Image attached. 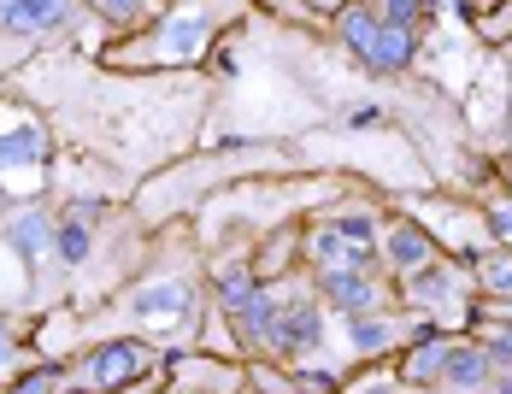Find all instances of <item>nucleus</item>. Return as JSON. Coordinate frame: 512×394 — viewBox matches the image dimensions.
<instances>
[{
  "mask_svg": "<svg viewBox=\"0 0 512 394\" xmlns=\"http://www.w3.org/2000/svg\"><path fill=\"white\" fill-rule=\"evenodd\" d=\"M71 0H0V30L12 36H42L53 24H65Z\"/></svg>",
  "mask_w": 512,
  "mask_h": 394,
  "instance_id": "1",
  "label": "nucleus"
},
{
  "mask_svg": "<svg viewBox=\"0 0 512 394\" xmlns=\"http://www.w3.org/2000/svg\"><path fill=\"white\" fill-rule=\"evenodd\" d=\"M318 289L330 295V306H342V312L377 306V283H365V271H318Z\"/></svg>",
  "mask_w": 512,
  "mask_h": 394,
  "instance_id": "2",
  "label": "nucleus"
},
{
  "mask_svg": "<svg viewBox=\"0 0 512 394\" xmlns=\"http://www.w3.org/2000/svg\"><path fill=\"white\" fill-rule=\"evenodd\" d=\"M442 377L460 383V389H489L495 383V359H489V347H448Z\"/></svg>",
  "mask_w": 512,
  "mask_h": 394,
  "instance_id": "3",
  "label": "nucleus"
},
{
  "mask_svg": "<svg viewBox=\"0 0 512 394\" xmlns=\"http://www.w3.org/2000/svg\"><path fill=\"white\" fill-rule=\"evenodd\" d=\"M312 259H318V271H365L371 247H354V236H342V230H324L312 242Z\"/></svg>",
  "mask_w": 512,
  "mask_h": 394,
  "instance_id": "4",
  "label": "nucleus"
},
{
  "mask_svg": "<svg viewBox=\"0 0 512 394\" xmlns=\"http://www.w3.org/2000/svg\"><path fill=\"white\" fill-rule=\"evenodd\" d=\"M389 265L395 271H424L430 265V236L418 230V224H395V236H389Z\"/></svg>",
  "mask_w": 512,
  "mask_h": 394,
  "instance_id": "5",
  "label": "nucleus"
},
{
  "mask_svg": "<svg viewBox=\"0 0 512 394\" xmlns=\"http://www.w3.org/2000/svg\"><path fill=\"white\" fill-rule=\"evenodd\" d=\"M130 371H142V347L136 342H112V347L95 353V383H101V389H118Z\"/></svg>",
  "mask_w": 512,
  "mask_h": 394,
  "instance_id": "6",
  "label": "nucleus"
},
{
  "mask_svg": "<svg viewBox=\"0 0 512 394\" xmlns=\"http://www.w3.org/2000/svg\"><path fill=\"white\" fill-rule=\"evenodd\" d=\"M377 36H383V18H377L371 6H342V42H348L359 59H371Z\"/></svg>",
  "mask_w": 512,
  "mask_h": 394,
  "instance_id": "7",
  "label": "nucleus"
},
{
  "mask_svg": "<svg viewBox=\"0 0 512 394\" xmlns=\"http://www.w3.org/2000/svg\"><path fill=\"white\" fill-rule=\"evenodd\" d=\"M412 59V30H401V24H383V36H377V48H371V71H401Z\"/></svg>",
  "mask_w": 512,
  "mask_h": 394,
  "instance_id": "8",
  "label": "nucleus"
},
{
  "mask_svg": "<svg viewBox=\"0 0 512 394\" xmlns=\"http://www.w3.org/2000/svg\"><path fill=\"white\" fill-rule=\"evenodd\" d=\"M36 159H48V136H42V130H12V136H0V165H36Z\"/></svg>",
  "mask_w": 512,
  "mask_h": 394,
  "instance_id": "9",
  "label": "nucleus"
},
{
  "mask_svg": "<svg viewBox=\"0 0 512 394\" xmlns=\"http://www.w3.org/2000/svg\"><path fill=\"white\" fill-rule=\"evenodd\" d=\"M389 342H395V324H389V318H359L354 324V347L359 353H383Z\"/></svg>",
  "mask_w": 512,
  "mask_h": 394,
  "instance_id": "10",
  "label": "nucleus"
},
{
  "mask_svg": "<svg viewBox=\"0 0 512 394\" xmlns=\"http://www.w3.org/2000/svg\"><path fill=\"white\" fill-rule=\"evenodd\" d=\"M448 347H454V342H424V347H418V353L407 359V377H412V383H418V377H436V371L448 365Z\"/></svg>",
  "mask_w": 512,
  "mask_h": 394,
  "instance_id": "11",
  "label": "nucleus"
},
{
  "mask_svg": "<svg viewBox=\"0 0 512 394\" xmlns=\"http://www.w3.org/2000/svg\"><path fill=\"white\" fill-rule=\"evenodd\" d=\"M448 283H454V277H448L442 265H424V271H412V300H442Z\"/></svg>",
  "mask_w": 512,
  "mask_h": 394,
  "instance_id": "12",
  "label": "nucleus"
},
{
  "mask_svg": "<svg viewBox=\"0 0 512 394\" xmlns=\"http://www.w3.org/2000/svg\"><path fill=\"white\" fill-rule=\"evenodd\" d=\"M59 259H65V265H83V259H89V230H83V224H65V230H59Z\"/></svg>",
  "mask_w": 512,
  "mask_h": 394,
  "instance_id": "13",
  "label": "nucleus"
},
{
  "mask_svg": "<svg viewBox=\"0 0 512 394\" xmlns=\"http://www.w3.org/2000/svg\"><path fill=\"white\" fill-rule=\"evenodd\" d=\"M12 242H24V253H42L48 247V224L42 218H24V224H12Z\"/></svg>",
  "mask_w": 512,
  "mask_h": 394,
  "instance_id": "14",
  "label": "nucleus"
},
{
  "mask_svg": "<svg viewBox=\"0 0 512 394\" xmlns=\"http://www.w3.org/2000/svg\"><path fill=\"white\" fill-rule=\"evenodd\" d=\"M483 283H489L495 295H507V289H512V253H495V259L483 265Z\"/></svg>",
  "mask_w": 512,
  "mask_h": 394,
  "instance_id": "15",
  "label": "nucleus"
},
{
  "mask_svg": "<svg viewBox=\"0 0 512 394\" xmlns=\"http://www.w3.org/2000/svg\"><path fill=\"white\" fill-rule=\"evenodd\" d=\"M418 12H424L418 0H389V6H383V24H401V30H412V18H418Z\"/></svg>",
  "mask_w": 512,
  "mask_h": 394,
  "instance_id": "16",
  "label": "nucleus"
},
{
  "mask_svg": "<svg viewBox=\"0 0 512 394\" xmlns=\"http://www.w3.org/2000/svg\"><path fill=\"white\" fill-rule=\"evenodd\" d=\"M489 359H495V365H512V324H507V330H495V342H489Z\"/></svg>",
  "mask_w": 512,
  "mask_h": 394,
  "instance_id": "17",
  "label": "nucleus"
},
{
  "mask_svg": "<svg viewBox=\"0 0 512 394\" xmlns=\"http://www.w3.org/2000/svg\"><path fill=\"white\" fill-rule=\"evenodd\" d=\"M336 230H342V236H354V242H365V236H371V218H342Z\"/></svg>",
  "mask_w": 512,
  "mask_h": 394,
  "instance_id": "18",
  "label": "nucleus"
},
{
  "mask_svg": "<svg viewBox=\"0 0 512 394\" xmlns=\"http://www.w3.org/2000/svg\"><path fill=\"white\" fill-rule=\"evenodd\" d=\"M53 383H59V371H42V377H30V383H24L18 394H48Z\"/></svg>",
  "mask_w": 512,
  "mask_h": 394,
  "instance_id": "19",
  "label": "nucleus"
},
{
  "mask_svg": "<svg viewBox=\"0 0 512 394\" xmlns=\"http://www.w3.org/2000/svg\"><path fill=\"white\" fill-rule=\"evenodd\" d=\"M101 12H106V18H130V12H136V0H101Z\"/></svg>",
  "mask_w": 512,
  "mask_h": 394,
  "instance_id": "20",
  "label": "nucleus"
},
{
  "mask_svg": "<svg viewBox=\"0 0 512 394\" xmlns=\"http://www.w3.org/2000/svg\"><path fill=\"white\" fill-rule=\"evenodd\" d=\"M495 230H501V236H512V206H495Z\"/></svg>",
  "mask_w": 512,
  "mask_h": 394,
  "instance_id": "21",
  "label": "nucleus"
},
{
  "mask_svg": "<svg viewBox=\"0 0 512 394\" xmlns=\"http://www.w3.org/2000/svg\"><path fill=\"white\" fill-rule=\"evenodd\" d=\"M489 389H495V394H512V377H495V383H489Z\"/></svg>",
  "mask_w": 512,
  "mask_h": 394,
  "instance_id": "22",
  "label": "nucleus"
},
{
  "mask_svg": "<svg viewBox=\"0 0 512 394\" xmlns=\"http://www.w3.org/2000/svg\"><path fill=\"white\" fill-rule=\"evenodd\" d=\"M6 359H12V342H6V330H0V365H6Z\"/></svg>",
  "mask_w": 512,
  "mask_h": 394,
  "instance_id": "23",
  "label": "nucleus"
},
{
  "mask_svg": "<svg viewBox=\"0 0 512 394\" xmlns=\"http://www.w3.org/2000/svg\"><path fill=\"white\" fill-rule=\"evenodd\" d=\"M418 6H424V12H430V6H442V0H418Z\"/></svg>",
  "mask_w": 512,
  "mask_h": 394,
  "instance_id": "24",
  "label": "nucleus"
},
{
  "mask_svg": "<svg viewBox=\"0 0 512 394\" xmlns=\"http://www.w3.org/2000/svg\"><path fill=\"white\" fill-rule=\"evenodd\" d=\"M365 394H389V389H365Z\"/></svg>",
  "mask_w": 512,
  "mask_h": 394,
  "instance_id": "25",
  "label": "nucleus"
},
{
  "mask_svg": "<svg viewBox=\"0 0 512 394\" xmlns=\"http://www.w3.org/2000/svg\"><path fill=\"white\" fill-rule=\"evenodd\" d=\"M489 394H495V389H489Z\"/></svg>",
  "mask_w": 512,
  "mask_h": 394,
  "instance_id": "26",
  "label": "nucleus"
}]
</instances>
